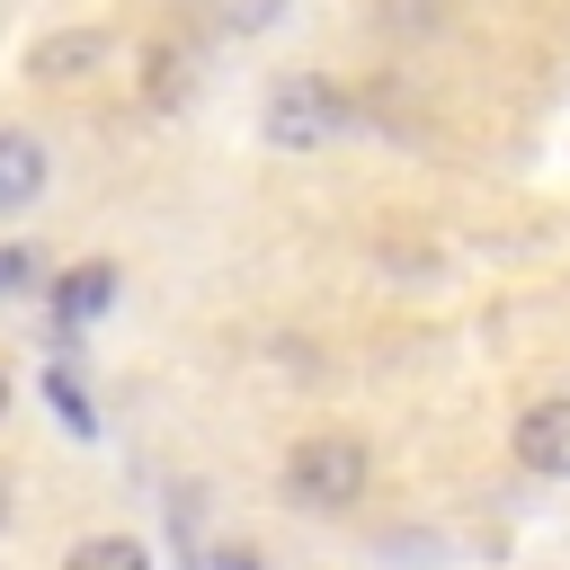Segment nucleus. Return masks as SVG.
Here are the masks:
<instances>
[{"mask_svg": "<svg viewBox=\"0 0 570 570\" xmlns=\"http://www.w3.org/2000/svg\"><path fill=\"white\" fill-rule=\"evenodd\" d=\"M285 499L294 508H312V517H338V508H356L365 499V481H374V454L347 436V428H312L294 454H285Z\"/></svg>", "mask_w": 570, "mask_h": 570, "instance_id": "obj_1", "label": "nucleus"}, {"mask_svg": "<svg viewBox=\"0 0 570 570\" xmlns=\"http://www.w3.org/2000/svg\"><path fill=\"white\" fill-rule=\"evenodd\" d=\"M356 125V98L338 89V80H321V71H285L276 89H267V107H258V134L276 142V151H321V142H338Z\"/></svg>", "mask_w": 570, "mask_h": 570, "instance_id": "obj_2", "label": "nucleus"}, {"mask_svg": "<svg viewBox=\"0 0 570 570\" xmlns=\"http://www.w3.org/2000/svg\"><path fill=\"white\" fill-rule=\"evenodd\" d=\"M517 463L534 481H570V392H552L517 419Z\"/></svg>", "mask_w": 570, "mask_h": 570, "instance_id": "obj_3", "label": "nucleus"}, {"mask_svg": "<svg viewBox=\"0 0 570 570\" xmlns=\"http://www.w3.org/2000/svg\"><path fill=\"white\" fill-rule=\"evenodd\" d=\"M98 62H107V27H53V36H36V45H27V80H45V89L89 80Z\"/></svg>", "mask_w": 570, "mask_h": 570, "instance_id": "obj_4", "label": "nucleus"}, {"mask_svg": "<svg viewBox=\"0 0 570 570\" xmlns=\"http://www.w3.org/2000/svg\"><path fill=\"white\" fill-rule=\"evenodd\" d=\"M45 178H53L45 142H36L27 125H0V214H27V205L45 196Z\"/></svg>", "mask_w": 570, "mask_h": 570, "instance_id": "obj_5", "label": "nucleus"}, {"mask_svg": "<svg viewBox=\"0 0 570 570\" xmlns=\"http://www.w3.org/2000/svg\"><path fill=\"white\" fill-rule=\"evenodd\" d=\"M134 89H142V107H151V116H169V107H187V89H196V45H178V36H160V45L142 53V71H134Z\"/></svg>", "mask_w": 570, "mask_h": 570, "instance_id": "obj_6", "label": "nucleus"}, {"mask_svg": "<svg viewBox=\"0 0 570 570\" xmlns=\"http://www.w3.org/2000/svg\"><path fill=\"white\" fill-rule=\"evenodd\" d=\"M107 303H116V267H107V258H89V267H71V276L53 285V312H62L71 330H80V321H98Z\"/></svg>", "mask_w": 570, "mask_h": 570, "instance_id": "obj_7", "label": "nucleus"}, {"mask_svg": "<svg viewBox=\"0 0 570 570\" xmlns=\"http://www.w3.org/2000/svg\"><path fill=\"white\" fill-rule=\"evenodd\" d=\"M62 570H151V552H142L134 534H80V543L62 552Z\"/></svg>", "mask_w": 570, "mask_h": 570, "instance_id": "obj_8", "label": "nucleus"}, {"mask_svg": "<svg viewBox=\"0 0 570 570\" xmlns=\"http://www.w3.org/2000/svg\"><path fill=\"white\" fill-rule=\"evenodd\" d=\"M45 401H53V419H62L71 436H98V410H89V392L71 383V365H45Z\"/></svg>", "mask_w": 570, "mask_h": 570, "instance_id": "obj_9", "label": "nucleus"}, {"mask_svg": "<svg viewBox=\"0 0 570 570\" xmlns=\"http://www.w3.org/2000/svg\"><path fill=\"white\" fill-rule=\"evenodd\" d=\"M36 276V249H18V240H0V294H18Z\"/></svg>", "mask_w": 570, "mask_h": 570, "instance_id": "obj_10", "label": "nucleus"}, {"mask_svg": "<svg viewBox=\"0 0 570 570\" xmlns=\"http://www.w3.org/2000/svg\"><path fill=\"white\" fill-rule=\"evenodd\" d=\"M9 517H18V490H9V472H0V525H9Z\"/></svg>", "mask_w": 570, "mask_h": 570, "instance_id": "obj_11", "label": "nucleus"}, {"mask_svg": "<svg viewBox=\"0 0 570 570\" xmlns=\"http://www.w3.org/2000/svg\"><path fill=\"white\" fill-rule=\"evenodd\" d=\"M0 410H9V374H0Z\"/></svg>", "mask_w": 570, "mask_h": 570, "instance_id": "obj_12", "label": "nucleus"}]
</instances>
